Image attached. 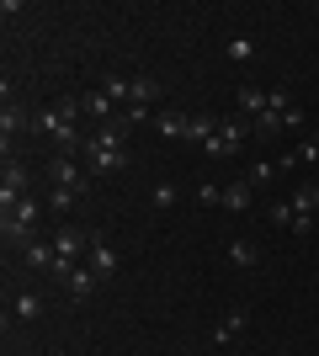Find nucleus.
<instances>
[{"label":"nucleus","instance_id":"obj_1","mask_svg":"<svg viewBox=\"0 0 319 356\" xmlns=\"http://www.w3.org/2000/svg\"><path fill=\"white\" fill-rule=\"evenodd\" d=\"M80 165L91 170L96 181L101 176H117V170H128V122H101V128H91L85 134V149H80Z\"/></svg>","mask_w":319,"mask_h":356},{"label":"nucleus","instance_id":"obj_2","mask_svg":"<svg viewBox=\"0 0 319 356\" xmlns=\"http://www.w3.org/2000/svg\"><path fill=\"white\" fill-rule=\"evenodd\" d=\"M80 118H85L80 96H59L54 106H43V112H38V134H48V138H54V144H59V154H80V149H85Z\"/></svg>","mask_w":319,"mask_h":356},{"label":"nucleus","instance_id":"obj_3","mask_svg":"<svg viewBox=\"0 0 319 356\" xmlns=\"http://www.w3.org/2000/svg\"><path fill=\"white\" fill-rule=\"evenodd\" d=\"M48 181L64 186V192H75V197H91L96 192V176L75 160V154H54V160H48Z\"/></svg>","mask_w":319,"mask_h":356},{"label":"nucleus","instance_id":"obj_4","mask_svg":"<svg viewBox=\"0 0 319 356\" xmlns=\"http://www.w3.org/2000/svg\"><path fill=\"white\" fill-rule=\"evenodd\" d=\"M48 277H54V282L69 293V303H85V298L96 293V282H101L91 266H75V261H64V255L54 261V266H48Z\"/></svg>","mask_w":319,"mask_h":356},{"label":"nucleus","instance_id":"obj_5","mask_svg":"<svg viewBox=\"0 0 319 356\" xmlns=\"http://www.w3.org/2000/svg\"><path fill=\"white\" fill-rule=\"evenodd\" d=\"M245 138H250V122H245V118H224V122H218V134L202 144V154L229 160V154H240V149H245Z\"/></svg>","mask_w":319,"mask_h":356},{"label":"nucleus","instance_id":"obj_6","mask_svg":"<svg viewBox=\"0 0 319 356\" xmlns=\"http://www.w3.org/2000/svg\"><path fill=\"white\" fill-rule=\"evenodd\" d=\"M27 128H38V112H27V106L16 102L11 90H6V106H0V134H6V160H11V138L27 134Z\"/></svg>","mask_w":319,"mask_h":356},{"label":"nucleus","instance_id":"obj_7","mask_svg":"<svg viewBox=\"0 0 319 356\" xmlns=\"http://www.w3.org/2000/svg\"><path fill=\"white\" fill-rule=\"evenodd\" d=\"M27 197V165H16V160H6V176H0V208L11 213L16 202Z\"/></svg>","mask_w":319,"mask_h":356},{"label":"nucleus","instance_id":"obj_8","mask_svg":"<svg viewBox=\"0 0 319 356\" xmlns=\"http://www.w3.org/2000/svg\"><path fill=\"white\" fill-rule=\"evenodd\" d=\"M91 239H96V234H85L80 223H59V229H54V250H59L64 261H75L80 250H91Z\"/></svg>","mask_w":319,"mask_h":356},{"label":"nucleus","instance_id":"obj_9","mask_svg":"<svg viewBox=\"0 0 319 356\" xmlns=\"http://www.w3.org/2000/svg\"><path fill=\"white\" fill-rule=\"evenodd\" d=\"M245 325H250V314H245V309H229L224 319L213 325V346H234L245 335Z\"/></svg>","mask_w":319,"mask_h":356},{"label":"nucleus","instance_id":"obj_10","mask_svg":"<svg viewBox=\"0 0 319 356\" xmlns=\"http://www.w3.org/2000/svg\"><path fill=\"white\" fill-rule=\"evenodd\" d=\"M186 122H192V112H181V106H160L154 112V128L165 138H181V144H186Z\"/></svg>","mask_w":319,"mask_h":356},{"label":"nucleus","instance_id":"obj_11","mask_svg":"<svg viewBox=\"0 0 319 356\" xmlns=\"http://www.w3.org/2000/svg\"><path fill=\"white\" fill-rule=\"evenodd\" d=\"M91 271L96 277H101V282H112V277H117V250H112V245H106V239H91Z\"/></svg>","mask_w":319,"mask_h":356},{"label":"nucleus","instance_id":"obj_12","mask_svg":"<svg viewBox=\"0 0 319 356\" xmlns=\"http://www.w3.org/2000/svg\"><path fill=\"white\" fill-rule=\"evenodd\" d=\"M218 112H208V106H202V112H192V122H186V144H208L213 134H218Z\"/></svg>","mask_w":319,"mask_h":356},{"label":"nucleus","instance_id":"obj_13","mask_svg":"<svg viewBox=\"0 0 319 356\" xmlns=\"http://www.w3.org/2000/svg\"><path fill=\"white\" fill-rule=\"evenodd\" d=\"M154 102H160V80L133 74V80H128V106H154Z\"/></svg>","mask_w":319,"mask_h":356},{"label":"nucleus","instance_id":"obj_14","mask_svg":"<svg viewBox=\"0 0 319 356\" xmlns=\"http://www.w3.org/2000/svg\"><path fill=\"white\" fill-rule=\"evenodd\" d=\"M266 106H272V90H261V86H240V112H245L250 122H256Z\"/></svg>","mask_w":319,"mask_h":356},{"label":"nucleus","instance_id":"obj_15","mask_svg":"<svg viewBox=\"0 0 319 356\" xmlns=\"http://www.w3.org/2000/svg\"><path fill=\"white\" fill-rule=\"evenodd\" d=\"M54 261H59V250H54L48 239H38V245H27V250H22V266H32V271H48Z\"/></svg>","mask_w":319,"mask_h":356},{"label":"nucleus","instance_id":"obj_16","mask_svg":"<svg viewBox=\"0 0 319 356\" xmlns=\"http://www.w3.org/2000/svg\"><path fill=\"white\" fill-rule=\"evenodd\" d=\"M43 208H48V202H38V197L27 192V197H22V202H16L11 213H0V218H11V223H27V229H38V213H43Z\"/></svg>","mask_w":319,"mask_h":356},{"label":"nucleus","instance_id":"obj_17","mask_svg":"<svg viewBox=\"0 0 319 356\" xmlns=\"http://www.w3.org/2000/svg\"><path fill=\"white\" fill-rule=\"evenodd\" d=\"M229 261H234V266H261V245L256 239H234V245H229Z\"/></svg>","mask_w":319,"mask_h":356},{"label":"nucleus","instance_id":"obj_18","mask_svg":"<svg viewBox=\"0 0 319 356\" xmlns=\"http://www.w3.org/2000/svg\"><path fill=\"white\" fill-rule=\"evenodd\" d=\"M250 197H256V186H250V181H234V186H224V208L245 213V208H250Z\"/></svg>","mask_w":319,"mask_h":356},{"label":"nucleus","instance_id":"obj_19","mask_svg":"<svg viewBox=\"0 0 319 356\" xmlns=\"http://www.w3.org/2000/svg\"><path fill=\"white\" fill-rule=\"evenodd\" d=\"M16 319H38V314H43V293H16Z\"/></svg>","mask_w":319,"mask_h":356},{"label":"nucleus","instance_id":"obj_20","mask_svg":"<svg viewBox=\"0 0 319 356\" xmlns=\"http://www.w3.org/2000/svg\"><path fill=\"white\" fill-rule=\"evenodd\" d=\"M314 208H319V186H298V192H293V213L314 218Z\"/></svg>","mask_w":319,"mask_h":356},{"label":"nucleus","instance_id":"obj_21","mask_svg":"<svg viewBox=\"0 0 319 356\" xmlns=\"http://www.w3.org/2000/svg\"><path fill=\"white\" fill-rule=\"evenodd\" d=\"M224 54H229L234 64H250V59H256V38H234V43H229Z\"/></svg>","mask_w":319,"mask_h":356},{"label":"nucleus","instance_id":"obj_22","mask_svg":"<svg viewBox=\"0 0 319 356\" xmlns=\"http://www.w3.org/2000/svg\"><path fill=\"white\" fill-rule=\"evenodd\" d=\"M149 202H154V208H170V202H176V181H154V186H149Z\"/></svg>","mask_w":319,"mask_h":356},{"label":"nucleus","instance_id":"obj_23","mask_svg":"<svg viewBox=\"0 0 319 356\" xmlns=\"http://www.w3.org/2000/svg\"><path fill=\"white\" fill-rule=\"evenodd\" d=\"M75 202H80V197H75V192H64V186H54V192H48V208H54V213H69Z\"/></svg>","mask_w":319,"mask_h":356},{"label":"nucleus","instance_id":"obj_24","mask_svg":"<svg viewBox=\"0 0 319 356\" xmlns=\"http://www.w3.org/2000/svg\"><path fill=\"white\" fill-rule=\"evenodd\" d=\"M277 170H282V165H272V160H261V165H250V186H261V181H277Z\"/></svg>","mask_w":319,"mask_h":356},{"label":"nucleus","instance_id":"obj_25","mask_svg":"<svg viewBox=\"0 0 319 356\" xmlns=\"http://www.w3.org/2000/svg\"><path fill=\"white\" fill-rule=\"evenodd\" d=\"M272 223H277V229H288V234H293V223H298V213H293V202H277V208H272Z\"/></svg>","mask_w":319,"mask_h":356},{"label":"nucleus","instance_id":"obj_26","mask_svg":"<svg viewBox=\"0 0 319 356\" xmlns=\"http://www.w3.org/2000/svg\"><path fill=\"white\" fill-rule=\"evenodd\" d=\"M101 90L112 96V102H128V80H122V74H106V80H101Z\"/></svg>","mask_w":319,"mask_h":356},{"label":"nucleus","instance_id":"obj_27","mask_svg":"<svg viewBox=\"0 0 319 356\" xmlns=\"http://www.w3.org/2000/svg\"><path fill=\"white\" fill-rule=\"evenodd\" d=\"M197 202H202V208H213V202H224V192H218V186H197Z\"/></svg>","mask_w":319,"mask_h":356},{"label":"nucleus","instance_id":"obj_28","mask_svg":"<svg viewBox=\"0 0 319 356\" xmlns=\"http://www.w3.org/2000/svg\"><path fill=\"white\" fill-rule=\"evenodd\" d=\"M309 138H314V144H319V122H314V128H309Z\"/></svg>","mask_w":319,"mask_h":356}]
</instances>
